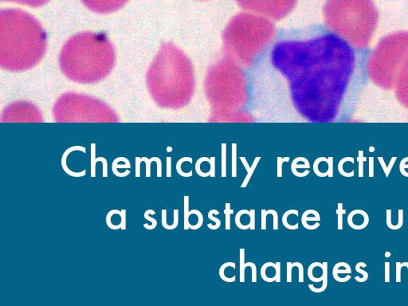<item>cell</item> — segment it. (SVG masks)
<instances>
[{"label":"cell","instance_id":"obj_34","mask_svg":"<svg viewBox=\"0 0 408 306\" xmlns=\"http://www.w3.org/2000/svg\"><path fill=\"white\" fill-rule=\"evenodd\" d=\"M226 145H222V177H226Z\"/></svg>","mask_w":408,"mask_h":306},{"label":"cell","instance_id":"obj_13","mask_svg":"<svg viewBox=\"0 0 408 306\" xmlns=\"http://www.w3.org/2000/svg\"><path fill=\"white\" fill-rule=\"evenodd\" d=\"M397 99L408 108V64L401 71L395 86Z\"/></svg>","mask_w":408,"mask_h":306},{"label":"cell","instance_id":"obj_29","mask_svg":"<svg viewBox=\"0 0 408 306\" xmlns=\"http://www.w3.org/2000/svg\"><path fill=\"white\" fill-rule=\"evenodd\" d=\"M150 214L154 215V214H156V212H155V211H153V210H148V211H145V213H144V219H147V220L150 221L151 223H152L151 226L147 224L144 225V228H146L147 230H153V229L156 228V225H157V221H156V219H153V218H151V217H149V215H150Z\"/></svg>","mask_w":408,"mask_h":306},{"label":"cell","instance_id":"obj_16","mask_svg":"<svg viewBox=\"0 0 408 306\" xmlns=\"http://www.w3.org/2000/svg\"><path fill=\"white\" fill-rule=\"evenodd\" d=\"M236 226L240 230H248L251 228V211L241 210L236 215Z\"/></svg>","mask_w":408,"mask_h":306},{"label":"cell","instance_id":"obj_24","mask_svg":"<svg viewBox=\"0 0 408 306\" xmlns=\"http://www.w3.org/2000/svg\"><path fill=\"white\" fill-rule=\"evenodd\" d=\"M245 260L246 251L241 248L240 250V281L241 283L245 282Z\"/></svg>","mask_w":408,"mask_h":306},{"label":"cell","instance_id":"obj_22","mask_svg":"<svg viewBox=\"0 0 408 306\" xmlns=\"http://www.w3.org/2000/svg\"><path fill=\"white\" fill-rule=\"evenodd\" d=\"M310 167V162L307 159L298 157L293 161L292 164H291V171H292V173L296 176L298 169H303V168L309 169Z\"/></svg>","mask_w":408,"mask_h":306},{"label":"cell","instance_id":"obj_50","mask_svg":"<svg viewBox=\"0 0 408 306\" xmlns=\"http://www.w3.org/2000/svg\"><path fill=\"white\" fill-rule=\"evenodd\" d=\"M401 266H402V267H404V266H406V268H407L408 271V262H404V263H401Z\"/></svg>","mask_w":408,"mask_h":306},{"label":"cell","instance_id":"obj_37","mask_svg":"<svg viewBox=\"0 0 408 306\" xmlns=\"http://www.w3.org/2000/svg\"><path fill=\"white\" fill-rule=\"evenodd\" d=\"M157 158H152L151 160H148L147 158H142L141 161H144L146 163V176L151 177V164L152 161H156Z\"/></svg>","mask_w":408,"mask_h":306},{"label":"cell","instance_id":"obj_19","mask_svg":"<svg viewBox=\"0 0 408 306\" xmlns=\"http://www.w3.org/2000/svg\"><path fill=\"white\" fill-rule=\"evenodd\" d=\"M240 160H241L242 162H243V165H244V167H245L246 170H247V176H246L245 179H244V180H243V185H241V188H243V189H245V188H247V185H248L250 180H251V177H252L253 174H254V172H255L258 163H259V161H260L261 158H255V161H254V163H253L252 167H250V165H249L248 163H247L245 158L240 157Z\"/></svg>","mask_w":408,"mask_h":306},{"label":"cell","instance_id":"obj_31","mask_svg":"<svg viewBox=\"0 0 408 306\" xmlns=\"http://www.w3.org/2000/svg\"><path fill=\"white\" fill-rule=\"evenodd\" d=\"M261 212H262V230H266V219H267L268 215L278 216V214L275 210H271L270 211V210L266 211V210L262 209Z\"/></svg>","mask_w":408,"mask_h":306},{"label":"cell","instance_id":"obj_25","mask_svg":"<svg viewBox=\"0 0 408 306\" xmlns=\"http://www.w3.org/2000/svg\"><path fill=\"white\" fill-rule=\"evenodd\" d=\"M218 214H219L218 211L215 209L211 210V211H209L208 214H207L208 219H210V220L213 221V222H215V225L211 224V223L207 224V227H208L210 230H217V229L220 227V219H217L216 217H215V215H218Z\"/></svg>","mask_w":408,"mask_h":306},{"label":"cell","instance_id":"obj_3","mask_svg":"<svg viewBox=\"0 0 408 306\" xmlns=\"http://www.w3.org/2000/svg\"><path fill=\"white\" fill-rule=\"evenodd\" d=\"M146 82L152 99L163 108L185 106L195 91L192 63L181 49L171 43L160 48L148 68Z\"/></svg>","mask_w":408,"mask_h":306},{"label":"cell","instance_id":"obj_36","mask_svg":"<svg viewBox=\"0 0 408 306\" xmlns=\"http://www.w3.org/2000/svg\"><path fill=\"white\" fill-rule=\"evenodd\" d=\"M245 267H251V270H252V282L253 283H256L257 282V267L255 263H252V262H248V263H246Z\"/></svg>","mask_w":408,"mask_h":306},{"label":"cell","instance_id":"obj_47","mask_svg":"<svg viewBox=\"0 0 408 306\" xmlns=\"http://www.w3.org/2000/svg\"><path fill=\"white\" fill-rule=\"evenodd\" d=\"M141 163V159L137 157V161H136V177H141V170H140Z\"/></svg>","mask_w":408,"mask_h":306},{"label":"cell","instance_id":"obj_32","mask_svg":"<svg viewBox=\"0 0 408 306\" xmlns=\"http://www.w3.org/2000/svg\"><path fill=\"white\" fill-rule=\"evenodd\" d=\"M346 213L345 210L343 209V204H338L336 215L338 216V230H343V215Z\"/></svg>","mask_w":408,"mask_h":306},{"label":"cell","instance_id":"obj_15","mask_svg":"<svg viewBox=\"0 0 408 306\" xmlns=\"http://www.w3.org/2000/svg\"><path fill=\"white\" fill-rule=\"evenodd\" d=\"M352 274V269L349 265L344 262H340L336 263L334 267L332 269V276L338 282H347L351 279V276L347 275L345 278H340L338 274Z\"/></svg>","mask_w":408,"mask_h":306},{"label":"cell","instance_id":"obj_6","mask_svg":"<svg viewBox=\"0 0 408 306\" xmlns=\"http://www.w3.org/2000/svg\"><path fill=\"white\" fill-rule=\"evenodd\" d=\"M274 34L273 23L262 16L240 14L228 24L223 41L230 59L242 65L255 62L272 40Z\"/></svg>","mask_w":408,"mask_h":306},{"label":"cell","instance_id":"obj_9","mask_svg":"<svg viewBox=\"0 0 408 306\" xmlns=\"http://www.w3.org/2000/svg\"><path fill=\"white\" fill-rule=\"evenodd\" d=\"M57 122H118L116 112L101 100L82 93H67L53 105Z\"/></svg>","mask_w":408,"mask_h":306},{"label":"cell","instance_id":"obj_42","mask_svg":"<svg viewBox=\"0 0 408 306\" xmlns=\"http://www.w3.org/2000/svg\"><path fill=\"white\" fill-rule=\"evenodd\" d=\"M99 160L103 162V177L108 176V164H107L106 160H104V158H97V159H96V161L97 162Z\"/></svg>","mask_w":408,"mask_h":306},{"label":"cell","instance_id":"obj_33","mask_svg":"<svg viewBox=\"0 0 408 306\" xmlns=\"http://www.w3.org/2000/svg\"><path fill=\"white\" fill-rule=\"evenodd\" d=\"M233 178L237 177V154H236V145H233V152H232V172Z\"/></svg>","mask_w":408,"mask_h":306},{"label":"cell","instance_id":"obj_20","mask_svg":"<svg viewBox=\"0 0 408 306\" xmlns=\"http://www.w3.org/2000/svg\"><path fill=\"white\" fill-rule=\"evenodd\" d=\"M190 215H193V219L189 217V228L191 230H198L200 229L203 223V215L201 211L198 210H192L189 211Z\"/></svg>","mask_w":408,"mask_h":306},{"label":"cell","instance_id":"obj_28","mask_svg":"<svg viewBox=\"0 0 408 306\" xmlns=\"http://www.w3.org/2000/svg\"><path fill=\"white\" fill-rule=\"evenodd\" d=\"M184 230H189V219H188V214H189V196H186L184 197Z\"/></svg>","mask_w":408,"mask_h":306},{"label":"cell","instance_id":"obj_45","mask_svg":"<svg viewBox=\"0 0 408 306\" xmlns=\"http://www.w3.org/2000/svg\"><path fill=\"white\" fill-rule=\"evenodd\" d=\"M251 230H255V210H251Z\"/></svg>","mask_w":408,"mask_h":306},{"label":"cell","instance_id":"obj_18","mask_svg":"<svg viewBox=\"0 0 408 306\" xmlns=\"http://www.w3.org/2000/svg\"><path fill=\"white\" fill-rule=\"evenodd\" d=\"M369 216L367 212L359 209V218L357 220L347 221V223L353 230H363L369 223Z\"/></svg>","mask_w":408,"mask_h":306},{"label":"cell","instance_id":"obj_2","mask_svg":"<svg viewBox=\"0 0 408 306\" xmlns=\"http://www.w3.org/2000/svg\"><path fill=\"white\" fill-rule=\"evenodd\" d=\"M46 33L34 16L22 10L0 12V66L12 72L36 67L46 54Z\"/></svg>","mask_w":408,"mask_h":306},{"label":"cell","instance_id":"obj_43","mask_svg":"<svg viewBox=\"0 0 408 306\" xmlns=\"http://www.w3.org/2000/svg\"><path fill=\"white\" fill-rule=\"evenodd\" d=\"M385 266V275H384V281L386 283L390 282V263L389 262H386L384 263Z\"/></svg>","mask_w":408,"mask_h":306},{"label":"cell","instance_id":"obj_21","mask_svg":"<svg viewBox=\"0 0 408 306\" xmlns=\"http://www.w3.org/2000/svg\"><path fill=\"white\" fill-rule=\"evenodd\" d=\"M321 216L320 214L316 210H307L302 214V226L307 230L309 222H320Z\"/></svg>","mask_w":408,"mask_h":306},{"label":"cell","instance_id":"obj_10","mask_svg":"<svg viewBox=\"0 0 408 306\" xmlns=\"http://www.w3.org/2000/svg\"><path fill=\"white\" fill-rule=\"evenodd\" d=\"M242 8L269 19H281L291 12L296 0H237Z\"/></svg>","mask_w":408,"mask_h":306},{"label":"cell","instance_id":"obj_8","mask_svg":"<svg viewBox=\"0 0 408 306\" xmlns=\"http://www.w3.org/2000/svg\"><path fill=\"white\" fill-rule=\"evenodd\" d=\"M206 93L213 108L234 110L242 108L247 101L245 75L231 59L213 66L207 75Z\"/></svg>","mask_w":408,"mask_h":306},{"label":"cell","instance_id":"obj_11","mask_svg":"<svg viewBox=\"0 0 408 306\" xmlns=\"http://www.w3.org/2000/svg\"><path fill=\"white\" fill-rule=\"evenodd\" d=\"M6 116V120H41L42 116L35 105L31 103L19 101L11 104L5 108L2 117Z\"/></svg>","mask_w":408,"mask_h":306},{"label":"cell","instance_id":"obj_30","mask_svg":"<svg viewBox=\"0 0 408 306\" xmlns=\"http://www.w3.org/2000/svg\"><path fill=\"white\" fill-rule=\"evenodd\" d=\"M224 214H225V228L226 230H230V215L234 213V210L230 208V204L227 203L225 204Z\"/></svg>","mask_w":408,"mask_h":306},{"label":"cell","instance_id":"obj_23","mask_svg":"<svg viewBox=\"0 0 408 306\" xmlns=\"http://www.w3.org/2000/svg\"><path fill=\"white\" fill-rule=\"evenodd\" d=\"M2 1H7V2H13L16 4H23V5H27L31 8H38V7H42L45 4L49 3L50 0H2Z\"/></svg>","mask_w":408,"mask_h":306},{"label":"cell","instance_id":"obj_49","mask_svg":"<svg viewBox=\"0 0 408 306\" xmlns=\"http://www.w3.org/2000/svg\"><path fill=\"white\" fill-rule=\"evenodd\" d=\"M328 160H329V174H328V177H333V159H332V157H329Z\"/></svg>","mask_w":408,"mask_h":306},{"label":"cell","instance_id":"obj_51","mask_svg":"<svg viewBox=\"0 0 408 306\" xmlns=\"http://www.w3.org/2000/svg\"><path fill=\"white\" fill-rule=\"evenodd\" d=\"M385 257L386 258H390V257H391V253H390V252H388V251H387V252H386L385 253Z\"/></svg>","mask_w":408,"mask_h":306},{"label":"cell","instance_id":"obj_17","mask_svg":"<svg viewBox=\"0 0 408 306\" xmlns=\"http://www.w3.org/2000/svg\"><path fill=\"white\" fill-rule=\"evenodd\" d=\"M261 277L266 282L276 281V264L272 262L265 263L261 268Z\"/></svg>","mask_w":408,"mask_h":306},{"label":"cell","instance_id":"obj_44","mask_svg":"<svg viewBox=\"0 0 408 306\" xmlns=\"http://www.w3.org/2000/svg\"><path fill=\"white\" fill-rule=\"evenodd\" d=\"M369 177L373 178L374 177V158L371 157L369 159Z\"/></svg>","mask_w":408,"mask_h":306},{"label":"cell","instance_id":"obj_38","mask_svg":"<svg viewBox=\"0 0 408 306\" xmlns=\"http://www.w3.org/2000/svg\"><path fill=\"white\" fill-rule=\"evenodd\" d=\"M401 270H402L401 263L397 262L395 263V281H396L397 283L401 282Z\"/></svg>","mask_w":408,"mask_h":306},{"label":"cell","instance_id":"obj_4","mask_svg":"<svg viewBox=\"0 0 408 306\" xmlns=\"http://www.w3.org/2000/svg\"><path fill=\"white\" fill-rule=\"evenodd\" d=\"M59 63L63 75L70 80L96 83L110 74L115 51L104 34L86 31L69 38L62 48Z\"/></svg>","mask_w":408,"mask_h":306},{"label":"cell","instance_id":"obj_35","mask_svg":"<svg viewBox=\"0 0 408 306\" xmlns=\"http://www.w3.org/2000/svg\"><path fill=\"white\" fill-rule=\"evenodd\" d=\"M289 160V158L285 157V158H281V157H277V177H282V164L284 162H288Z\"/></svg>","mask_w":408,"mask_h":306},{"label":"cell","instance_id":"obj_1","mask_svg":"<svg viewBox=\"0 0 408 306\" xmlns=\"http://www.w3.org/2000/svg\"><path fill=\"white\" fill-rule=\"evenodd\" d=\"M271 62L288 81L295 108L319 120H331L343 108L357 63L354 47L332 32L280 41Z\"/></svg>","mask_w":408,"mask_h":306},{"label":"cell","instance_id":"obj_14","mask_svg":"<svg viewBox=\"0 0 408 306\" xmlns=\"http://www.w3.org/2000/svg\"><path fill=\"white\" fill-rule=\"evenodd\" d=\"M196 173L201 177L216 176L215 171L213 169L212 161L207 157L200 158L195 165Z\"/></svg>","mask_w":408,"mask_h":306},{"label":"cell","instance_id":"obj_46","mask_svg":"<svg viewBox=\"0 0 408 306\" xmlns=\"http://www.w3.org/2000/svg\"><path fill=\"white\" fill-rule=\"evenodd\" d=\"M171 157H167V173H166V176L167 177H171Z\"/></svg>","mask_w":408,"mask_h":306},{"label":"cell","instance_id":"obj_48","mask_svg":"<svg viewBox=\"0 0 408 306\" xmlns=\"http://www.w3.org/2000/svg\"><path fill=\"white\" fill-rule=\"evenodd\" d=\"M121 217H122V222L121 223L123 224V228L122 230H126V210H122V214H121Z\"/></svg>","mask_w":408,"mask_h":306},{"label":"cell","instance_id":"obj_27","mask_svg":"<svg viewBox=\"0 0 408 306\" xmlns=\"http://www.w3.org/2000/svg\"><path fill=\"white\" fill-rule=\"evenodd\" d=\"M363 266V267H366L367 264L366 263H364V262H361V263H357V266H356V271L357 272L360 273V274H363V278H361L360 277H355L356 281H358V282H365L368 279V273L365 270H361V267Z\"/></svg>","mask_w":408,"mask_h":306},{"label":"cell","instance_id":"obj_7","mask_svg":"<svg viewBox=\"0 0 408 306\" xmlns=\"http://www.w3.org/2000/svg\"><path fill=\"white\" fill-rule=\"evenodd\" d=\"M407 64L408 31L393 33L382 38L372 50L367 63V71L376 85L391 90Z\"/></svg>","mask_w":408,"mask_h":306},{"label":"cell","instance_id":"obj_5","mask_svg":"<svg viewBox=\"0 0 408 306\" xmlns=\"http://www.w3.org/2000/svg\"><path fill=\"white\" fill-rule=\"evenodd\" d=\"M324 17L332 33L363 49L376 32L379 14L373 0H327Z\"/></svg>","mask_w":408,"mask_h":306},{"label":"cell","instance_id":"obj_41","mask_svg":"<svg viewBox=\"0 0 408 306\" xmlns=\"http://www.w3.org/2000/svg\"><path fill=\"white\" fill-rule=\"evenodd\" d=\"M276 264V282L280 283L281 282V266L280 262H277Z\"/></svg>","mask_w":408,"mask_h":306},{"label":"cell","instance_id":"obj_40","mask_svg":"<svg viewBox=\"0 0 408 306\" xmlns=\"http://www.w3.org/2000/svg\"><path fill=\"white\" fill-rule=\"evenodd\" d=\"M294 264L291 262H287V282L291 283L292 282V270L294 268Z\"/></svg>","mask_w":408,"mask_h":306},{"label":"cell","instance_id":"obj_12","mask_svg":"<svg viewBox=\"0 0 408 306\" xmlns=\"http://www.w3.org/2000/svg\"><path fill=\"white\" fill-rule=\"evenodd\" d=\"M129 0H82V4L92 12L109 14L123 8Z\"/></svg>","mask_w":408,"mask_h":306},{"label":"cell","instance_id":"obj_39","mask_svg":"<svg viewBox=\"0 0 408 306\" xmlns=\"http://www.w3.org/2000/svg\"><path fill=\"white\" fill-rule=\"evenodd\" d=\"M363 152H360V156L358 158L359 161V177H364V161L366 160V158L363 157Z\"/></svg>","mask_w":408,"mask_h":306},{"label":"cell","instance_id":"obj_26","mask_svg":"<svg viewBox=\"0 0 408 306\" xmlns=\"http://www.w3.org/2000/svg\"><path fill=\"white\" fill-rule=\"evenodd\" d=\"M346 161H351L353 164H354V160H353V158L347 157L344 158V159H342L340 162H339V164H338V171H339V173L340 175H343L344 177H353L355 173H354V171H352L351 172H346L344 170V162Z\"/></svg>","mask_w":408,"mask_h":306}]
</instances>
